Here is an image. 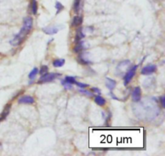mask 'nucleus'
I'll use <instances>...</instances> for the list:
<instances>
[{
  "label": "nucleus",
  "mask_w": 165,
  "mask_h": 156,
  "mask_svg": "<svg viewBox=\"0 0 165 156\" xmlns=\"http://www.w3.org/2000/svg\"><path fill=\"white\" fill-rule=\"evenodd\" d=\"M33 25V20L32 17H26L24 19V24L22 29H20L19 33L15 36V37L10 41V43L14 45V46H17L21 45L22 43L24 42V41L25 40V38L27 37V36L28 35L29 32L32 30Z\"/></svg>",
  "instance_id": "obj_1"
},
{
  "label": "nucleus",
  "mask_w": 165,
  "mask_h": 156,
  "mask_svg": "<svg viewBox=\"0 0 165 156\" xmlns=\"http://www.w3.org/2000/svg\"><path fill=\"white\" fill-rule=\"evenodd\" d=\"M58 76H61L58 73H45L38 81V83H49L52 82L55 79H57Z\"/></svg>",
  "instance_id": "obj_2"
},
{
  "label": "nucleus",
  "mask_w": 165,
  "mask_h": 156,
  "mask_svg": "<svg viewBox=\"0 0 165 156\" xmlns=\"http://www.w3.org/2000/svg\"><path fill=\"white\" fill-rule=\"evenodd\" d=\"M138 68V66H132L131 68L127 72V74L124 76V84L127 86L131 81L133 77L135 76V73H136V70Z\"/></svg>",
  "instance_id": "obj_3"
},
{
  "label": "nucleus",
  "mask_w": 165,
  "mask_h": 156,
  "mask_svg": "<svg viewBox=\"0 0 165 156\" xmlns=\"http://www.w3.org/2000/svg\"><path fill=\"white\" fill-rule=\"evenodd\" d=\"M157 70V67L156 65L154 64H149L147 66H144L141 71L142 75H151L153 73H155Z\"/></svg>",
  "instance_id": "obj_4"
},
{
  "label": "nucleus",
  "mask_w": 165,
  "mask_h": 156,
  "mask_svg": "<svg viewBox=\"0 0 165 156\" xmlns=\"http://www.w3.org/2000/svg\"><path fill=\"white\" fill-rule=\"evenodd\" d=\"M142 91L139 87H135L132 91V100L134 102H139L141 99Z\"/></svg>",
  "instance_id": "obj_5"
},
{
  "label": "nucleus",
  "mask_w": 165,
  "mask_h": 156,
  "mask_svg": "<svg viewBox=\"0 0 165 156\" xmlns=\"http://www.w3.org/2000/svg\"><path fill=\"white\" fill-rule=\"evenodd\" d=\"M61 29V28L59 27V26H48L46 28H44L42 30L44 33H45L48 35H53V34H56V33H58Z\"/></svg>",
  "instance_id": "obj_6"
},
{
  "label": "nucleus",
  "mask_w": 165,
  "mask_h": 156,
  "mask_svg": "<svg viewBox=\"0 0 165 156\" xmlns=\"http://www.w3.org/2000/svg\"><path fill=\"white\" fill-rule=\"evenodd\" d=\"M19 104H32L35 103V99L31 95H23L18 100Z\"/></svg>",
  "instance_id": "obj_7"
},
{
  "label": "nucleus",
  "mask_w": 165,
  "mask_h": 156,
  "mask_svg": "<svg viewBox=\"0 0 165 156\" xmlns=\"http://www.w3.org/2000/svg\"><path fill=\"white\" fill-rule=\"evenodd\" d=\"M11 104H7L6 106H5L4 109H3V113H1L0 115V121H3L6 119V117L8 116V114L10 113V110H11Z\"/></svg>",
  "instance_id": "obj_8"
},
{
  "label": "nucleus",
  "mask_w": 165,
  "mask_h": 156,
  "mask_svg": "<svg viewBox=\"0 0 165 156\" xmlns=\"http://www.w3.org/2000/svg\"><path fill=\"white\" fill-rule=\"evenodd\" d=\"M106 85L109 90L112 91L113 89H114V87H116V81L111 79H110L108 77L106 78Z\"/></svg>",
  "instance_id": "obj_9"
},
{
  "label": "nucleus",
  "mask_w": 165,
  "mask_h": 156,
  "mask_svg": "<svg viewBox=\"0 0 165 156\" xmlns=\"http://www.w3.org/2000/svg\"><path fill=\"white\" fill-rule=\"evenodd\" d=\"M82 22H83V19H82V17H81V16H74L73 17V21H72V27H77V26H80L81 24H82Z\"/></svg>",
  "instance_id": "obj_10"
},
{
  "label": "nucleus",
  "mask_w": 165,
  "mask_h": 156,
  "mask_svg": "<svg viewBox=\"0 0 165 156\" xmlns=\"http://www.w3.org/2000/svg\"><path fill=\"white\" fill-rule=\"evenodd\" d=\"M85 49V45H84V42L83 41H78V42H77V45H76L75 46L73 47V52L74 53H79L81 51H82L83 49Z\"/></svg>",
  "instance_id": "obj_11"
},
{
  "label": "nucleus",
  "mask_w": 165,
  "mask_h": 156,
  "mask_svg": "<svg viewBox=\"0 0 165 156\" xmlns=\"http://www.w3.org/2000/svg\"><path fill=\"white\" fill-rule=\"evenodd\" d=\"M85 37V34L82 32V28H80L77 30V33H76V37H75V41L76 42H78L81 41V39Z\"/></svg>",
  "instance_id": "obj_12"
},
{
  "label": "nucleus",
  "mask_w": 165,
  "mask_h": 156,
  "mask_svg": "<svg viewBox=\"0 0 165 156\" xmlns=\"http://www.w3.org/2000/svg\"><path fill=\"white\" fill-rule=\"evenodd\" d=\"M94 101L95 103L98 104V105H99V106H103V105L106 104V99H104L102 96H101V95L95 96Z\"/></svg>",
  "instance_id": "obj_13"
},
{
  "label": "nucleus",
  "mask_w": 165,
  "mask_h": 156,
  "mask_svg": "<svg viewBox=\"0 0 165 156\" xmlns=\"http://www.w3.org/2000/svg\"><path fill=\"white\" fill-rule=\"evenodd\" d=\"M65 59H56V60H54L53 62H52V65L54 67H61V66H64V64H65Z\"/></svg>",
  "instance_id": "obj_14"
},
{
  "label": "nucleus",
  "mask_w": 165,
  "mask_h": 156,
  "mask_svg": "<svg viewBox=\"0 0 165 156\" xmlns=\"http://www.w3.org/2000/svg\"><path fill=\"white\" fill-rule=\"evenodd\" d=\"M80 4L81 0H74V3H73V11H75L76 13H78V11L80 10Z\"/></svg>",
  "instance_id": "obj_15"
},
{
  "label": "nucleus",
  "mask_w": 165,
  "mask_h": 156,
  "mask_svg": "<svg viewBox=\"0 0 165 156\" xmlns=\"http://www.w3.org/2000/svg\"><path fill=\"white\" fill-rule=\"evenodd\" d=\"M38 73H39V70H38L36 67H35L34 69H32V71L29 73L28 75L29 79H33L36 76V75H37Z\"/></svg>",
  "instance_id": "obj_16"
},
{
  "label": "nucleus",
  "mask_w": 165,
  "mask_h": 156,
  "mask_svg": "<svg viewBox=\"0 0 165 156\" xmlns=\"http://www.w3.org/2000/svg\"><path fill=\"white\" fill-rule=\"evenodd\" d=\"M78 62L81 64V65H89V64H91L92 62H90L89 60H85L84 57H82L81 55L78 57Z\"/></svg>",
  "instance_id": "obj_17"
},
{
  "label": "nucleus",
  "mask_w": 165,
  "mask_h": 156,
  "mask_svg": "<svg viewBox=\"0 0 165 156\" xmlns=\"http://www.w3.org/2000/svg\"><path fill=\"white\" fill-rule=\"evenodd\" d=\"M32 13L34 15H36L37 13V2L36 0H32Z\"/></svg>",
  "instance_id": "obj_18"
},
{
  "label": "nucleus",
  "mask_w": 165,
  "mask_h": 156,
  "mask_svg": "<svg viewBox=\"0 0 165 156\" xmlns=\"http://www.w3.org/2000/svg\"><path fill=\"white\" fill-rule=\"evenodd\" d=\"M65 81H66L67 83H70V84H75L76 79L74 77H72V76H66Z\"/></svg>",
  "instance_id": "obj_19"
},
{
  "label": "nucleus",
  "mask_w": 165,
  "mask_h": 156,
  "mask_svg": "<svg viewBox=\"0 0 165 156\" xmlns=\"http://www.w3.org/2000/svg\"><path fill=\"white\" fill-rule=\"evenodd\" d=\"M56 8H57V14L60 13V11L64 9V6L60 3V2H57L56 3Z\"/></svg>",
  "instance_id": "obj_20"
},
{
  "label": "nucleus",
  "mask_w": 165,
  "mask_h": 156,
  "mask_svg": "<svg viewBox=\"0 0 165 156\" xmlns=\"http://www.w3.org/2000/svg\"><path fill=\"white\" fill-rule=\"evenodd\" d=\"M61 83H62V85L65 87V88L67 89V90H70V89L73 88V86H72V84L69 83H67L66 81H65V80L61 81Z\"/></svg>",
  "instance_id": "obj_21"
},
{
  "label": "nucleus",
  "mask_w": 165,
  "mask_h": 156,
  "mask_svg": "<svg viewBox=\"0 0 165 156\" xmlns=\"http://www.w3.org/2000/svg\"><path fill=\"white\" fill-rule=\"evenodd\" d=\"M48 71V67L47 66H45V65H44V66H41V68H40V70L39 71V73L40 75H44V74L47 73Z\"/></svg>",
  "instance_id": "obj_22"
},
{
  "label": "nucleus",
  "mask_w": 165,
  "mask_h": 156,
  "mask_svg": "<svg viewBox=\"0 0 165 156\" xmlns=\"http://www.w3.org/2000/svg\"><path fill=\"white\" fill-rule=\"evenodd\" d=\"M81 93H82V94H85L86 95H88V96H93L94 94H93V92H91L90 91H86V90H82V89H81L79 90Z\"/></svg>",
  "instance_id": "obj_23"
},
{
  "label": "nucleus",
  "mask_w": 165,
  "mask_h": 156,
  "mask_svg": "<svg viewBox=\"0 0 165 156\" xmlns=\"http://www.w3.org/2000/svg\"><path fill=\"white\" fill-rule=\"evenodd\" d=\"M75 84L77 87H79L81 88H85V87H89V84H86V83H79V82H77L76 81Z\"/></svg>",
  "instance_id": "obj_24"
},
{
  "label": "nucleus",
  "mask_w": 165,
  "mask_h": 156,
  "mask_svg": "<svg viewBox=\"0 0 165 156\" xmlns=\"http://www.w3.org/2000/svg\"><path fill=\"white\" fill-rule=\"evenodd\" d=\"M160 103H161V105H162V107H163V108H165V96L164 95L161 96L160 98Z\"/></svg>",
  "instance_id": "obj_25"
},
{
  "label": "nucleus",
  "mask_w": 165,
  "mask_h": 156,
  "mask_svg": "<svg viewBox=\"0 0 165 156\" xmlns=\"http://www.w3.org/2000/svg\"><path fill=\"white\" fill-rule=\"evenodd\" d=\"M91 91L95 92V93H98V94H101V91L99 90L98 88H97V87H93V88H91Z\"/></svg>",
  "instance_id": "obj_26"
},
{
  "label": "nucleus",
  "mask_w": 165,
  "mask_h": 156,
  "mask_svg": "<svg viewBox=\"0 0 165 156\" xmlns=\"http://www.w3.org/2000/svg\"><path fill=\"white\" fill-rule=\"evenodd\" d=\"M110 95L112 96V98H113V99H118V98H117V97H116V96H115V95H114L113 93H112V92H110Z\"/></svg>",
  "instance_id": "obj_27"
}]
</instances>
